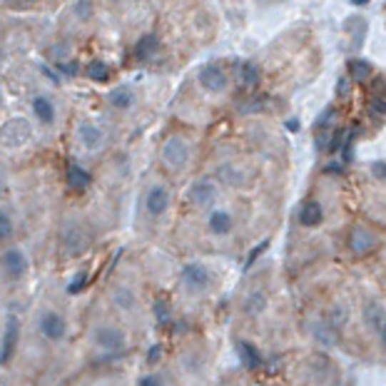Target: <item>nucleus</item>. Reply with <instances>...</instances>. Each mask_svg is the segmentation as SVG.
<instances>
[{"mask_svg": "<svg viewBox=\"0 0 386 386\" xmlns=\"http://www.w3.org/2000/svg\"><path fill=\"white\" fill-rule=\"evenodd\" d=\"M160 354H162V349H160V347H152V349H150V354H147V362H150V364H157V362H160Z\"/></svg>", "mask_w": 386, "mask_h": 386, "instance_id": "nucleus-40", "label": "nucleus"}, {"mask_svg": "<svg viewBox=\"0 0 386 386\" xmlns=\"http://www.w3.org/2000/svg\"><path fill=\"white\" fill-rule=\"evenodd\" d=\"M235 230V217L230 210H212L207 215V232L215 237H225Z\"/></svg>", "mask_w": 386, "mask_h": 386, "instance_id": "nucleus-14", "label": "nucleus"}, {"mask_svg": "<svg viewBox=\"0 0 386 386\" xmlns=\"http://www.w3.org/2000/svg\"><path fill=\"white\" fill-rule=\"evenodd\" d=\"M379 339H382V347L386 349V319H384L382 327H379Z\"/></svg>", "mask_w": 386, "mask_h": 386, "instance_id": "nucleus-41", "label": "nucleus"}, {"mask_svg": "<svg viewBox=\"0 0 386 386\" xmlns=\"http://www.w3.org/2000/svg\"><path fill=\"white\" fill-rule=\"evenodd\" d=\"M20 339V319L15 314H5V322H3V342H0V362L5 364L13 359L15 352V344Z\"/></svg>", "mask_w": 386, "mask_h": 386, "instance_id": "nucleus-11", "label": "nucleus"}, {"mask_svg": "<svg viewBox=\"0 0 386 386\" xmlns=\"http://www.w3.org/2000/svg\"><path fill=\"white\" fill-rule=\"evenodd\" d=\"M324 319H327L334 329H339V332H342V329L349 324V307H347V304H332V307L327 309V317H324Z\"/></svg>", "mask_w": 386, "mask_h": 386, "instance_id": "nucleus-25", "label": "nucleus"}, {"mask_svg": "<svg viewBox=\"0 0 386 386\" xmlns=\"http://www.w3.org/2000/svg\"><path fill=\"white\" fill-rule=\"evenodd\" d=\"M68 185L73 187V190H85V187L90 185V175L80 165L70 162L68 165Z\"/></svg>", "mask_w": 386, "mask_h": 386, "instance_id": "nucleus-28", "label": "nucleus"}, {"mask_svg": "<svg viewBox=\"0 0 386 386\" xmlns=\"http://www.w3.org/2000/svg\"><path fill=\"white\" fill-rule=\"evenodd\" d=\"M55 68H58V73L70 75V78H73V75H78V65H75L73 60H70V63H63V60H58V63H55Z\"/></svg>", "mask_w": 386, "mask_h": 386, "instance_id": "nucleus-36", "label": "nucleus"}, {"mask_svg": "<svg viewBox=\"0 0 386 386\" xmlns=\"http://www.w3.org/2000/svg\"><path fill=\"white\" fill-rule=\"evenodd\" d=\"M242 309H245V314H250V317H257V314H262L264 309H267V294H264V292H250L245 297V304H242Z\"/></svg>", "mask_w": 386, "mask_h": 386, "instance_id": "nucleus-27", "label": "nucleus"}, {"mask_svg": "<svg viewBox=\"0 0 386 386\" xmlns=\"http://www.w3.org/2000/svg\"><path fill=\"white\" fill-rule=\"evenodd\" d=\"M38 332L40 337L48 339V342H63L65 334H68V324H65V317L60 312L45 309L38 317Z\"/></svg>", "mask_w": 386, "mask_h": 386, "instance_id": "nucleus-7", "label": "nucleus"}, {"mask_svg": "<svg viewBox=\"0 0 386 386\" xmlns=\"http://www.w3.org/2000/svg\"><path fill=\"white\" fill-rule=\"evenodd\" d=\"M113 302L128 314L137 312V297H135V292H132L130 287H115L113 289Z\"/></svg>", "mask_w": 386, "mask_h": 386, "instance_id": "nucleus-23", "label": "nucleus"}, {"mask_svg": "<svg viewBox=\"0 0 386 386\" xmlns=\"http://www.w3.org/2000/svg\"><path fill=\"white\" fill-rule=\"evenodd\" d=\"M372 75H374V68H372V63H369V60L357 58V60H352V63H349V78L357 80V83H369V80H372Z\"/></svg>", "mask_w": 386, "mask_h": 386, "instance_id": "nucleus-24", "label": "nucleus"}, {"mask_svg": "<svg viewBox=\"0 0 386 386\" xmlns=\"http://www.w3.org/2000/svg\"><path fill=\"white\" fill-rule=\"evenodd\" d=\"M267 247H269V242H267V240H264V242H262V245H257V247H255V250H252V252H250V257H247V267H252V264H255V262H257V257H259V255H262V252H264V250H267Z\"/></svg>", "mask_w": 386, "mask_h": 386, "instance_id": "nucleus-37", "label": "nucleus"}, {"mask_svg": "<svg viewBox=\"0 0 386 386\" xmlns=\"http://www.w3.org/2000/svg\"><path fill=\"white\" fill-rule=\"evenodd\" d=\"M88 279H90V274L85 272V269H83V272H78V274L73 277V282L68 284V294H80V292H83L85 284H88Z\"/></svg>", "mask_w": 386, "mask_h": 386, "instance_id": "nucleus-33", "label": "nucleus"}, {"mask_svg": "<svg viewBox=\"0 0 386 386\" xmlns=\"http://www.w3.org/2000/svg\"><path fill=\"white\" fill-rule=\"evenodd\" d=\"M357 5H369V0H354Z\"/></svg>", "mask_w": 386, "mask_h": 386, "instance_id": "nucleus-42", "label": "nucleus"}, {"mask_svg": "<svg viewBox=\"0 0 386 386\" xmlns=\"http://www.w3.org/2000/svg\"><path fill=\"white\" fill-rule=\"evenodd\" d=\"M349 80H352V78H349ZM349 80H347V78L339 80V85H337V95H339V98H344V95H349Z\"/></svg>", "mask_w": 386, "mask_h": 386, "instance_id": "nucleus-39", "label": "nucleus"}, {"mask_svg": "<svg viewBox=\"0 0 386 386\" xmlns=\"http://www.w3.org/2000/svg\"><path fill=\"white\" fill-rule=\"evenodd\" d=\"M220 197V187L212 177H200L190 185L187 190V202L192 207H212Z\"/></svg>", "mask_w": 386, "mask_h": 386, "instance_id": "nucleus-6", "label": "nucleus"}, {"mask_svg": "<svg viewBox=\"0 0 386 386\" xmlns=\"http://www.w3.org/2000/svg\"><path fill=\"white\" fill-rule=\"evenodd\" d=\"M3 140H5V147H18V145H25L30 140V125L25 123L23 118H13L5 123L3 128Z\"/></svg>", "mask_w": 386, "mask_h": 386, "instance_id": "nucleus-12", "label": "nucleus"}, {"mask_svg": "<svg viewBox=\"0 0 386 386\" xmlns=\"http://www.w3.org/2000/svg\"><path fill=\"white\" fill-rule=\"evenodd\" d=\"M367 110H369V115H372L374 120L386 118V93H374V95H369Z\"/></svg>", "mask_w": 386, "mask_h": 386, "instance_id": "nucleus-30", "label": "nucleus"}, {"mask_svg": "<svg viewBox=\"0 0 386 386\" xmlns=\"http://www.w3.org/2000/svg\"><path fill=\"white\" fill-rule=\"evenodd\" d=\"M30 110H33V118L38 120L40 125H45V128H50V125L55 123V118H58L53 98H48V95H35V98L30 100Z\"/></svg>", "mask_w": 386, "mask_h": 386, "instance_id": "nucleus-13", "label": "nucleus"}, {"mask_svg": "<svg viewBox=\"0 0 386 386\" xmlns=\"http://www.w3.org/2000/svg\"><path fill=\"white\" fill-rule=\"evenodd\" d=\"M60 245L65 255H80L90 247V230L78 220H68L60 232Z\"/></svg>", "mask_w": 386, "mask_h": 386, "instance_id": "nucleus-1", "label": "nucleus"}, {"mask_svg": "<svg viewBox=\"0 0 386 386\" xmlns=\"http://www.w3.org/2000/svg\"><path fill=\"white\" fill-rule=\"evenodd\" d=\"M237 80H240L242 88H257L259 80H262V73H259V68L252 60H242L237 65Z\"/></svg>", "mask_w": 386, "mask_h": 386, "instance_id": "nucleus-19", "label": "nucleus"}, {"mask_svg": "<svg viewBox=\"0 0 386 386\" xmlns=\"http://www.w3.org/2000/svg\"><path fill=\"white\" fill-rule=\"evenodd\" d=\"M137 384H140V386H145V384H162V379L160 377H155V374H145V377H140V379H137Z\"/></svg>", "mask_w": 386, "mask_h": 386, "instance_id": "nucleus-38", "label": "nucleus"}, {"mask_svg": "<svg viewBox=\"0 0 386 386\" xmlns=\"http://www.w3.org/2000/svg\"><path fill=\"white\" fill-rule=\"evenodd\" d=\"M30 272V259L20 247H5L3 252V279L8 284H18Z\"/></svg>", "mask_w": 386, "mask_h": 386, "instance_id": "nucleus-3", "label": "nucleus"}, {"mask_svg": "<svg viewBox=\"0 0 386 386\" xmlns=\"http://www.w3.org/2000/svg\"><path fill=\"white\" fill-rule=\"evenodd\" d=\"M142 205H145V212L150 217H162L172 205V192L167 185L162 182H155L145 190V197H142Z\"/></svg>", "mask_w": 386, "mask_h": 386, "instance_id": "nucleus-5", "label": "nucleus"}, {"mask_svg": "<svg viewBox=\"0 0 386 386\" xmlns=\"http://www.w3.org/2000/svg\"><path fill=\"white\" fill-rule=\"evenodd\" d=\"M160 157L170 170H182L190 160V145H187L185 137L170 135L160 147Z\"/></svg>", "mask_w": 386, "mask_h": 386, "instance_id": "nucleus-4", "label": "nucleus"}, {"mask_svg": "<svg viewBox=\"0 0 386 386\" xmlns=\"http://www.w3.org/2000/svg\"><path fill=\"white\" fill-rule=\"evenodd\" d=\"M384 319H386V312H384L382 304L374 302V299L364 304V327L372 329V332H379V327L384 324Z\"/></svg>", "mask_w": 386, "mask_h": 386, "instance_id": "nucleus-21", "label": "nucleus"}, {"mask_svg": "<svg viewBox=\"0 0 386 386\" xmlns=\"http://www.w3.org/2000/svg\"><path fill=\"white\" fill-rule=\"evenodd\" d=\"M369 170H372L374 180H386V160H374Z\"/></svg>", "mask_w": 386, "mask_h": 386, "instance_id": "nucleus-35", "label": "nucleus"}, {"mask_svg": "<svg viewBox=\"0 0 386 386\" xmlns=\"http://www.w3.org/2000/svg\"><path fill=\"white\" fill-rule=\"evenodd\" d=\"M324 222V207L317 200H307L299 207V225L302 227H319Z\"/></svg>", "mask_w": 386, "mask_h": 386, "instance_id": "nucleus-17", "label": "nucleus"}, {"mask_svg": "<svg viewBox=\"0 0 386 386\" xmlns=\"http://www.w3.org/2000/svg\"><path fill=\"white\" fill-rule=\"evenodd\" d=\"M75 13H78L80 20H90V15H93V3H90V0H78V3H75Z\"/></svg>", "mask_w": 386, "mask_h": 386, "instance_id": "nucleus-34", "label": "nucleus"}, {"mask_svg": "<svg viewBox=\"0 0 386 386\" xmlns=\"http://www.w3.org/2000/svg\"><path fill=\"white\" fill-rule=\"evenodd\" d=\"M344 33L352 38V48H362V40L364 35H367V20L359 18V15H352V18H347V23H344Z\"/></svg>", "mask_w": 386, "mask_h": 386, "instance_id": "nucleus-20", "label": "nucleus"}, {"mask_svg": "<svg viewBox=\"0 0 386 386\" xmlns=\"http://www.w3.org/2000/svg\"><path fill=\"white\" fill-rule=\"evenodd\" d=\"M309 332H312V337L317 339L322 347H334L337 339H339V329H334L327 319H317V322H312Z\"/></svg>", "mask_w": 386, "mask_h": 386, "instance_id": "nucleus-18", "label": "nucleus"}, {"mask_svg": "<svg viewBox=\"0 0 386 386\" xmlns=\"http://www.w3.org/2000/svg\"><path fill=\"white\" fill-rule=\"evenodd\" d=\"M212 282V274L205 264L200 262H190L182 267L180 272V284L187 289V292H205Z\"/></svg>", "mask_w": 386, "mask_h": 386, "instance_id": "nucleus-8", "label": "nucleus"}, {"mask_svg": "<svg viewBox=\"0 0 386 386\" xmlns=\"http://www.w3.org/2000/svg\"><path fill=\"white\" fill-rule=\"evenodd\" d=\"M157 53H160V40H157V35L147 33L137 40V45H135V58L137 60H152Z\"/></svg>", "mask_w": 386, "mask_h": 386, "instance_id": "nucleus-22", "label": "nucleus"}, {"mask_svg": "<svg viewBox=\"0 0 386 386\" xmlns=\"http://www.w3.org/2000/svg\"><path fill=\"white\" fill-rule=\"evenodd\" d=\"M197 83H200V88L207 90V93H222V90L227 88V83H230V78H227V73L222 70V65L205 63L200 68V73H197Z\"/></svg>", "mask_w": 386, "mask_h": 386, "instance_id": "nucleus-9", "label": "nucleus"}, {"mask_svg": "<svg viewBox=\"0 0 386 386\" xmlns=\"http://www.w3.org/2000/svg\"><path fill=\"white\" fill-rule=\"evenodd\" d=\"M108 105L113 110H120V113H125V110H130L132 105H135V90L128 88V85H120V88H113L108 93Z\"/></svg>", "mask_w": 386, "mask_h": 386, "instance_id": "nucleus-16", "label": "nucleus"}, {"mask_svg": "<svg viewBox=\"0 0 386 386\" xmlns=\"http://www.w3.org/2000/svg\"><path fill=\"white\" fill-rule=\"evenodd\" d=\"M93 342L103 349L108 357H115V354H123L125 347H128V337L120 327L115 324H100L93 332Z\"/></svg>", "mask_w": 386, "mask_h": 386, "instance_id": "nucleus-2", "label": "nucleus"}, {"mask_svg": "<svg viewBox=\"0 0 386 386\" xmlns=\"http://www.w3.org/2000/svg\"><path fill=\"white\" fill-rule=\"evenodd\" d=\"M110 3H123V0H110Z\"/></svg>", "mask_w": 386, "mask_h": 386, "instance_id": "nucleus-43", "label": "nucleus"}, {"mask_svg": "<svg viewBox=\"0 0 386 386\" xmlns=\"http://www.w3.org/2000/svg\"><path fill=\"white\" fill-rule=\"evenodd\" d=\"M377 247V235L369 232L367 227H354L352 235H349V250L354 255H367Z\"/></svg>", "mask_w": 386, "mask_h": 386, "instance_id": "nucleus-15", "label": "nucleus"}, {"mask_svg": "<svg viewBox=\"0 0 386 386\" xmlns=\"http://www.w3.org/2000/svg\"><path fill=\"white\" fill-rule=\"evenodd\" d=\"M0 237H3L5 242L13 237V217L8 215V210L0 212Z\"/></svg>", "mask_w": 386, "mask_h": 386, "instance_id": "nucleus-32", "label": "nucleus"}, {"mask_svg": "<svg viewBox=\"0 0 386 386\" xmlns=\"http://www.w3.org/2000/svg\"><path fill=\"white\" fill-rule=\"evenodd\" d=\"M152 312H155L157 324H162V327L172 322V309H170V302H167L165 297H157L155 299V304H152Z\"/></svg>", "mask_w": 386, "mask_h": 386, "instance_id": "nucleus-31", "label": "nucleus"}, {"mask_svg": "<svg viewBox=\"0 0 386 386\" xmlns=\"http://www.w3.org/2000/svg\"><path fill=\"white\" fill-rule=\"evenodd\" d=\"M75 135H78V142L85 147L88 152H98L103 150L105 145V132L100 128L98 123H93V120H80L78 123V130H75Z\"/></svg>", "mask_w": 386, "mask_h": 386, "instance_id": "nucleus-10", "label": "nucleus"}, {"mask_svg": "<svg viewBox=\"0 0 386 386\" xmlns=\"http://www.w3.org/2000/svg\"><path fill=\"white\" fill-rule=\"evenodd\" d=\"M237 352H240V359H242V364H245L247 369H259V367H262V354H259L250 342L237 344Z\"/></svg>", "mask_w": 386, "mask_h": 386, "instance_id": "nucleus-26", "label": "nucleus"}, {"mask_svg": "<svg viewBox=\"0 0 386 386\" xmlns=\"http://www.w3.org/2000/svg\"><path fill=\"white\" fill-rule=\"evenodd\" d=\"M85 75H88V80H95V83H105L110 78V68L103 60H90L88 68H85Z\"/></svg>", "mask_w": 386, "mask_h": 386, "instance_id": "nucleus-29", "label": "nucleus"}]
</instances>
